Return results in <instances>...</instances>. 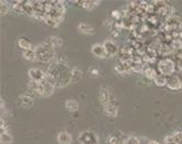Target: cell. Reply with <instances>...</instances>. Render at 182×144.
<instances>
[{
    "label": "cell",
    "mask_w": 182,
    "mask_h": 144,
    "mask_svg": "<svg viewBox=\"0 0 182 144\" xmlns=\"http://www.w3.org/2000/svg\"><path fill=\"white\" fill-rule=\"evenodd\" d=\"M72 69L65 62L57 61L46 72V77L52 80L56 87H65L71 82Z\"/></svg>",
    "instance_id": "1"
},
{
    "label": "cell",
    "mask_w": 182,
    "mask_h": 144,
    "mask_svg": "<svg viewBox=\"0 0 182 144\" xmlns=\"http://www.w3.org/2000/svg\"><path fill=\"white\" fill-rule=\"evenodd\" d=\"M34 50L36 54V60L41 62H50L55 56V48L47 42L39 44Z\"/></svg>",
    "instance_id": "2"
},
{
    "label": "cell",
    "mask_w": 182,
    "mask_h": 144,
    "mask_svg": "<svg viewBox=\"0 0 182 144\" xmlns=\"http://www.w3.org/2000/svg\"><path fill=\"white\" fill-rule=\"evenodd\" d=\"M55 84L52 82V80L48 79L47 77H45V79L40 82V88H39V95L44 96V97H48L54 93L55 90Z\"/></svg>",
    "instance_id": "3"
},
{
    "label": "cell",
    "mask_w": 182,
    "mask_h": 144,
    "mask_svg": "<svg viewBox=\"0 0 182 144\" xmlns=\"http://www.w3.org/2000/svg\"><path fill=\"white\" fill-rule=\"evenodd\" d=\"M78 140L81 144H99V135L90 130L82 131L79 134Z\"/></svg>",
    "instance_id": "4"
},
{
    "label": "cell",
    "mask_w": 182,
    "mask_h": 144,
    "mask_svg": "<svg viewBox=\"0 0 182 144\" xmlns=\"http://www.w3.org/2000/svg\"><path fill=\"white\" fill-rule=\"evenodd\" d=\"M99 101L101 103V105L104 107L106 105H111V104H116L115 97L112 94V92L106 88V87H102L100 93H99Z\"/></svg>",
    "instance_id": "5"
},
{
    "label": "cell",
    "mask_w": 182,
    "mask_h": 144,
    "mask_svg": "<svg viewBox=\"0 0 182 144\" xmlns=\"http://www.w3.org/2000/svg\"><path fill=\"white\" fill-rule=\"evenodd\" d=\"M175 69V62L171 59H163L158 63V70L162 75H171Z\"/></svg>",
    "instance_id": "6"
},
{
    "label": "cell",
    "mask_w": 182,
    "mask_h": 144,
    "mask_svg": "<svg viewBox=\"0 0 182 144\" xmlns=\"http://www.w3.org/2000/svg\"><path fill=\"white\" fill-rule=\"evenodd\" d=\"M124 134H122L121 132L116 131V132H112L111 134H109L106 137V143L108 144H124L125 139Z\"/></svg>",
    "instance_id": "7"
},
{
    "label": "cell",
    "mask_w": 182,
    "mask_h": 144,
    "mask_svg": "<svg viewBox=\"0 0 182 144\" xmlns=\"http://www.w3.org/2000/svg\"><path fill=\"white\" fill-rule=\"evenodd\" d=\"M182 26L181 21L175 18V16H169L166 21V29L167 31H171V32H178L179 29Z\"/></svg>",
    "instance_id": "8"
},
{
    "label": "cell",
    "mask_w": 182,
    "mask_h": 144,
    "mask_svg": "<svg viewBox=\"0 0 182 144\" xmlns=\"http://www.w3.org/2000/svg\"><path fill=\"white\" fill-rule=\"evenodd\" d=\"M46 77V72H44L41 69L37 68H31L29 70V78L31 81H35V82H41L45 79Z\"/></svg>",
    "instance_id": "9"
},
{
    "label": "cell",
    "mask_w": 182,
    "mask_h": 144,
    "mask_svg": "<svg viewBox=\"0 0 182 144\" xmlns=\"http://www.w3.org/2000/svg\"><path fill=\"white\" fill-rule=\"evenodd\" d=\"M165 144H182V132L177 131L172 134H169L163 139Z\"/></svg>",
    "instance_id": "10"
},
{
    "label": "cell",
    "mask_w": 182,
    "mask_h": 144,
    "mask_svg": "<svg viewBox=\"0 0 182 144\" xmlns=\"http://www.w3.org/2000/svg\"><path fill=\"white\" fill-rule=\"evenodd\" d=\"M167 86L172 90V91H179L182 88V81L180 80L179 77L177 75H171L168 78V82H167Z\"/></svg>",
    "instance_id": "11"
},
{
    "label": "cell",
    "mask_w": 182,
    "mask_h": 144,
    "mask_svg": "<svg viewBox=\"0 0 182 144\" xmlns=\"http://www.w3.org/2000/svg\"><path fill=\"white\" fill-rule=\"evenodd\" d=\"M103 46L108 52V56H115L119 51L118 45H116V43H114L112 39H106L103 43Z\"/></svg>",
    "instance_id": "12"
},
{
    "label": "cell",
    "mask_w": 182,
    "mask_h": 144,
    "mask_svg": "<svg viewBox=\"0 0 182 144\" xmlns=\"http://www.w3.org/2000/svg\"><path fill=\"white\" fill-rule=\"evenodd\" d=\"M91 52L99 58H105L108 57V52L105 50L103 44H94L91 47Z\"/></svg>",
    "instance_id": "13"
},
{
    "label": "cell",
    "mask_w": 182,
    "mask_h": 144,
    "mask_svg": "<svg viewBox=\"0 0 182 144\" xmlns=\"http://www.w3.org/2000/svg\"><path fill=\"white\" fill-rule=\"evenodd\" d=\"M103 111L108 117L110 118H115L118 117L119 114V107H118V104H111V105H106L103 107Z\"/></svg>",
    "instance_id": "14"
},
{
    "label": "cell",
    "mask_w": 182,
    "mask_h": 144,
    "mask_svg": "<svg viewBox=\"0 0 182 144\" xmlns=\"http://www.w3.org/2000/svg\"><path fill=\"white\" fill-rule=\"evenodd\" d=\"M71 141H72V137L67 131H62L57 134V142L59 144H70Z\"/></svg>",
    "instance_id": "15"
},
{
    "label": "cell",
    "mask_w": 182,
    "mask_h": 144,
    "mask_svg": "<svg viewBox=\"0 0 182 144\" xmlns=\"http://www.w3.org/2000/svg\"><path fill=\"white\" fill-rule=\"evenodd\" d=\"M115 69L116 71L120 72V73H127V72H131L133 71L132 70V65L130 63V61H119L116 65H115Z\"/></svg>",
    "instance_id": "16"
},
{
    "label": "cell",
    "mask_w": 182,
    "mask_h": 144,
    "mask_svg": "<svg viewBox=\"0 0 182 144\" xmlns=\"http://www.w3.org/2000/svg\"><path fill=\"white\" fill-rule=\"evenodd\" d=\"M78 29H79L82 34H88V35H91V34L94 33L93 26H92L91 24H89V23H87V22L79 23V24H78Z\"/></svg>",
    "instance_id": "17"
},
{
    "label": "cell",
    "mask_w": 182,
    "mask_h": 144,
    "mask_svg": "<svg viewBox=\"0 0 182 144\" xmlns=\"http://www.w3.org/2000/svg\"><path fill=\"white\" fill-rule=\"evenodd\" d=\"M18 45H19V47L22 48L23 50L33 49V45L31 43V41L28 39L27 37H20V38L18 39Z\"/></svg>",
    "instance_id": "18"
},
{
    "label": "cell",
    "mask_w": 182,
    "mask_h": 144,
    "mask_svg": "<svg viewBox=\"0 0 182 144\" xmlns=\"http://www.w3.org/2000/svg\"><path fill=\"white\" fill-rule=\"evenodd\" d=\"M20 101H21L22 105L25 106V107H31V106L34 105V99H33V97L30 96V95H28V94H22L21 96H20Z\"/></svg>",
    "instance_id": "19"
},
{
    "label": "cell",
    "mask_w": 182,
    "mask_h": 144,
    "mask_svg": "<svg viewBox=\"0 0 182 144\" xmlns=\"http://www.w3.org/2000/svg\"><path fill=\"white\" fill-rule=\"evenodd\" d=\"M65 107L69 111H76L79 108V104L75 99H67L65 101Z\"/></svg>",
    "instance_id": "20"
},
{
    "label": "cell",
    "mask_w": 182,
    "mask_h": 144,
    "mask_svg": "<svg viewBox=\"0 0 182 144\" xmlns=\"http://www.w3.org/2000/svg\"><path fill=\"white\" fill-rule=\"evenodd\" d=\"M46 42H47L49 45H52L54 48H55V47H59V46L63 45V39H62L59 36H50Z\"/></svg>",
    "instance_id": "21"
},
{
    "label": "cell",
    "mask_w": 182,
    "mask_h": 144,
    "mask_svg": "<svg viewBox=\"0 0 182 144\" xmlns=\"http://www.w3.org/2000/svg\"><path fill=\"white\" fill-rule=\"evenodd\" d=\"M22 56L24 59H27L29 61H34L36 60V54L34 49H30V50H23Z\"/></svg>",
    "instance_id": "22"
},
{
    "label": "cell",
    "mask_w": 182,
    "mask_h": 144,
    "mask_svg": "<svg viewBox=\"0 0 182 144\" xmlns=\"http://www.w3.org/2000/svg\"><path fill=\"white\" fill-rule=\"evenodd\" d=\"M143 73H144V75L149 80H155V78L157 77L156 71H155L153 68H150V67H146V68L143 70Z\"/></svg>",
    "instance_id": "23"
},
{
    "label": "cell",
    "mask_w": 182,
    "mask_h": 144,
    "mask_svg": "<svg viewBox=\"0 0 182 144\" xmlns=\"http://www.w3.org/2000/svg\"><path fill=\"white\" fill-rule=\"evenodd\" d=\"M155 84L157 85V86H165V85H167V82H168V79L166 78V75H162V74H159V75H157L154 80Z\"/></svg>",
    "instance_id": "24"
},
{
    "label": "cell",
    "mask_w": 182,
    "mask_h": 144,
    "mask_svg": "<svg viewBox=\"0 0 182 144\" xmlns=\"http://www.w3.org/2000/svg\"><path fill=\"white\" fill-rule=\"evenodd\" d=\"M99 1H82V2H80V6L82 8H84L86 10H92L93 8H96L97 6H98Z\"/></svg>",
    "instance_id": "25"
},
{
    "label": "cell",
    "mask_w": 182,
    "mask_h": 144,
    "mask_svg": "<svg viewBox=\"0 0 182 144\" xmlns=\"http://www.w3.org/2000/svg\"><path fill=\"white\" fill-rule=\"evenodd\" d=\"M82 78V71L78 68L72 69V74H71V82H77Z\"/></svg>",
    "instance_id": "26"
},
{
    "label": "cell",
    "mask_w": 182,
    "mask_h": 144,
    "mask_svg": "<svg viewBox=\"0 0 182 144\" xmlns=\"http://www.w3.org/2000/svg\"><path fill=\"white\" fill-rule=\"evenodd\" d=\"M0 141L1 143L8 144L12 142V135L9 132H5V133H0Z\"/></svg>",
    "instance_id": "27"
},
{
    "label": "cell",
    "mask_w": 182,
    "mask_h": 144,
    "mask_svg": "<svg viewBox=\"0 0 182 144\" xmlns=\"http://www.w3.org/2000/svg\"><path fill=\"white\" fill-rule=\"evenodd\" d=\"M29 91L32 93L39 94V88H40V82H35V81H30L29 83Z\"/></svg>",
    "instance_id": "28"
},
{
    "label": "cell",
    "mask_w": 182,
    "mask_h": 144,
    "mask_svg": "<svg viewBox=\"0 0 182 144\" xmlns=\"http://www.w3.org/2000/svg\"><path fill=\"white\" fill-rule=\"evenodd\" d=\"M9 9H10V5L6 2V1H1L0 2V14L5 15L7 12H9Z\"/></svg>",
    "instance_id": "29"
},
{
    "label": "cell",
    "mask_w": 182,
    "mask_h": 144,
    "mask_svg": "<svg viewBox=\"0 0 182 144\" xmlns=\"http://www.w3.org/2000/svg\"><path fill=\"white\" fill-rule=\"evenodd\" d=\"M124 144H139V141L138 139L134 135H128V137L125 139V142Z\"/></svg>",
    "instance_id": "30"
},
{
    "label": "cell",
    "mask_w": 182,
    "mask_h": 144,
    "mask_svg": "<svg viewBox=\"0 0 182 144\" xmlns=\"http://www.w3.org/2000/svg\"><path fill=\"white\" fill-rule=\"evenodd\" d=\"M178 67H179V69L182 71V54L178 56Z\"/></svg>",
    "instance_id": "31"
},
{
    "label": "cell",
    "mask_w": 182,
    "mask_h": 144,
    "mask_svg": "<svg viewBox=\"0 0 182 144\" xmlns=\"http://www.w3.org/2000/svg\"><path fill=\"white\" fill-rule=\"evenodd\" d=\"M91 74H92V75H98L99 70H97V69H92V70H91Z\"/></svg>",
    "instance_id": "32"
},
{
    "label": "cell",
    "mask_w": 182,
    "mask_h": 144,
    "mask_svg": "<svg viewBox=\"0 0 182 144\" xmlns=\"http://www.w3.org/2000/svg\"><path fill=\"white\" fill-rule=\"evenodd\" d=\"M147 144H160L159 142H157V141H155V140H151V141H149Z\"/></svg>",
    "instance_id": "33"
}]
</instances>
